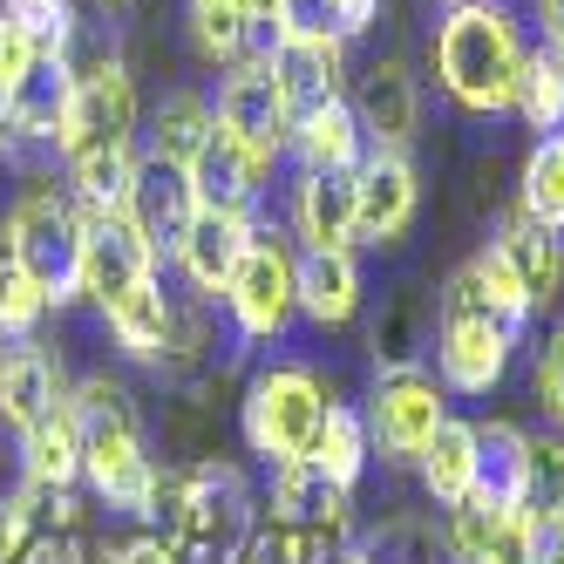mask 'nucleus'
Returning <instances> with one entry per match:
<instances>
[{
	"label": "nucleus",
	"mask_w": 564,
	"mask_h": 564,
	"mask_svg": "<svg viewBox=\"0 0 564 564\" xmlns=\"http://www.w3.org/2000/svg\"><path fill=\"white\" fill-rule=\"evenodd\" d=\"M75 415H83V482L96 490V503H109L116 517L130 523H156V482H164V469H156L150 456V435H143V409L130 381L116 375H83L68 388Z\"/></svg>",
	"instance_id": "1"
},
{
	"label": "nucleus",
	"mask_w": 564,
	"mask_h": 564,
	"mask_svg": "<svg viewBox=\"0 0 564 564\" xmlns=\"http://www.w3.org/2000/svg\"><path fill=\"white\" fill-rule=\"evenodd\" d=\"M523 55H531V42H523L503 0H449V14L435 21V42H429L442 96L469 116H503L517 102Z\"/></svg>",
	"instance_id": "2"
},
{
	"label": "nucleus",
	"mask_w": 564,
	"mask_h": 564,
	"mask_svg": "<svg viewBox=\"0 0 564 564\" xmlns=\"http://www.w3.org/2000/svg\"><path fill=\"white\" fill-rule=\"evenodd\" d=\"M259 497L231 463H191L164 469L156 482V523L150 531L177 551V564H238V551L259 531Z\"/></svg>",
	"instance_id": "3"
},
{
	"label": "nucleus",
	"mask_w": 564,
	"mask_h": 564,
	"mask_svg": "<svg viewBox=\"0 0 564 564\" xmlns=\"http://www.w3.org/2000/svg\"><path fill=\"white\" fill-rule=\"evenodd\" d=\"M517 334L523 327H510V319L456 272L449 286H442V313H435V381L463 401L497 394L510 360H517Z\"/></svg>",
	"instance_id": "4"
},
{
	"label": "nucleus",
	"mask_w": 564,
	"mask_h": 564,
	"mask_svg": "<svg viewBox=\"0 0 564 564\" xmlns=\"http://www.w3.org/2000/svg\"><path fill=\"white\" fill-rule=\"evenodd\" d=\"M0 225H8L28 279L42 286L48 313H62V306L83 300V238H89V225H83V205H75L55 177L21 184V197L8 205V218H0Z\"/></svg>",
	"instance_id": "5"
},
{
	"label": "nucleus",
	"mask_w": 564,
	"mask_h": 564,
	"mask_svg": "<svg viewBox=\"0 0 564 564\" xmlns=\"http://www.w3.org/2000/svg\"><path fill=\"white\" fill-rule=\"evenodd\" d=\"M327 409H334V394L306 360H272V368H259L246 381V394H238V435H246V449L272 469V463H293V456L313 449Z\"/></svg>",
	"instance_id": "6"
},
{
	"label": "nucleus",
	"mask_w": 564,
	"mask_h": 564,
	"mask_svg": "<svg viewBox=\"0 0 564 564\" xmlns=\"http://www.w3.org/2000/svg\"><path fill=\"white\" fill-rule=\"evenodd\" d=\"M75 62V102H68V123H62V164L68 156H89V150H137L143 130V102H137V75L116 48H68Z\"/></svg>",
	"instance_id": "7"
},
{
	"label": "nucleus",
	"mask_w": 564,
	"mask_h": 564,
	"mask_svg": "<svg viewBox=\"0 0 564 564\" xmlns=\"http://www.w3.org/2000/svg\"><path fill=\"white\" fill-rule=\"evenodd\" d=\"M225 313H231V334L246 347H265V340H286V327L300 319V293H293V246L279 231H252L246 259L231 265L225 279Z\"/></svg>",
	"instance_id": "8"
},
{
	"label": "nucleus",
	"mask_w": 564,
	"mask_h": 564,
	"mask_svg": "<svg viewBox=\"0 0 564 564\" xmlns=\"http://www.w3.org/2000/svg\"><path fill=\"white\" fill-rule=\"evenodd\" d=\"M360 422H368V442L381 463H409L429 449V435L449 422V388H442L435 375L422 368H381L368 409H360Z\"/></svg>",
	"instance_id": "9"
},
{
	"label": "nucleus",
	"mask_w": 564,
	"mask_h": 564,
	"mask_svg": "<svg viewBox=\"0 0 564 564\" xmlns=\"http://www.w3.org/2000/svg\"><path fill=\"white\" fill-rule=\"evenodd\" d=\"M212 109H218V130H225L231 143H246V150L272 156V164L286 156L293 109H286V96H279V83H272L265 55L231 62V68L218 75V96H212Z\"/></svg>",
	"instance_id": "10"
},
{
	"label": "nucleus",
	"mask_w": 564,
	"mask_h": 564,
	"mask_svg": "<svg viewBox=\"0 0 564 564\" xmlns=\"http://www.w3.org/2000/svg\"><path fill=\"white\" fill-rule=\"evenodd\" d=\"M442 557L449 564H544V523L531 503H517V510H490V503L442 510Z\"/></svg>",
	"instance_id": "11"
},
{
	"label": "nucleus",
	"mask_w": 564,
	"mask_h": 564,
	"mask_svg": "<svg viewBox=\"0 0 564 564\" xmlns=\"http://www.w3.org/2000/svg\"><path fill=\"white\" fill-rule=\"evenodd\" d=\"M422 212V177L409 150H368L354 171V246H401V231Z\"/></svg>",
	"instance_id": "12"
},
{
	"label": "nucleus",
	"mask_w": 564,
	"mask_h": 564,
	"mask_svg": "<svg viewBox=\"0 0 564 564\" xmlns=\"http://www.w3.org/2000/svg\"><path fill=\"white\" fill-rule=\"evenodd\" d=\"M265 503H272V523H286V531H300V538H319V544H334V538L354 531V490H340L313 456L272 463Z\"/></svg>",
	"instance_id": "13"
},
{
	"label": "nucleus",
	"mask_w": 564,
	"mask_h": 564,
	"mask_svg": "<svg viewBox=\"0 0 564 564\" xmlns=\"http://www.w3.org/2000/svg\"><path fill=\"white\" fill-rule=\"evenodd\" d=\"M83 225H89V238H83V300L96 313L109 300H123L130 286H143L150 272H164V259L143 246L130 212H83Z\"/></svg>",
	"instance_id": "14"
},
{
	"label": "nucleus",
	"mask_w": 564,
	"mask_h": 564,
	"mask_svg": "<svg viewBox=\"0 0 564 564\" xmlns=\"http://www.w3.org/2000/svg\"><path fill=\"white\" fill-rule=\"evenodd\" d=\"M347 102H354V123L368 137V150H409L422 130V83L401 55H381V62L360 68Z\"/></svg>",
	"instance_id": "15"
},
{
	"label": "nucleus",
	"mask_w": 564,
	"mask_h": 564,
	"mask_svg": "<svg viewBox=\"0 0 564 564\" xmlns=\"http://www.w3.org/2000/svg\"><path fill=\"white\" fill-rule=\"evenodd\" d=\"M259 55H265V68H272V83H279L293 116L347 96V42L340 34H272Z\"/></svg>",
	"instance_id": "16"
},
{
	"label": "nucleus",
	"mask_w": 564,
	"mask_h": 564,
	"mask_svg": "<svg viewBox=\"0 0 564 564\" xmlns=\"http://www.w3.org/2000/svg\"><path fill=\"white\" fill-rule=\"evenodd\" d=\"M68 368H62V354L42 340V334H28V340H8V360H0V429L8 435H28L42 415H55L62 401H68Z\"/></svg>",
	"instance_id": "17"
},
{
	"label": "nucleus",
	"mask_w": 564,
	"mask_h": 564,
	"mask_svg": "<svg viewBox=\"0 0 564 564\" xmlns=\"http://www.w3.org/2000/svg\"><path fill=\"white\" fill-rule=\"evenodd\" d=\"M130 225L143 231V246L156 252V259H171L177 252V238L191 231V218H197V184H191V171H177V164H164V156H137V184H130Z\"/></svg>",
	"instance_id": "18"
},
{
	"label": "nucleus",
	"mask_w": 564,
	"mask_h": 564,
	"mask_svg": "<svg viewBox=\"0 0 564 564\" xmlns=\"http://www.w3.org/2000/svg\"><path fill=\"white\" fill-rule=\"evenodd\" d=\"M252 231H259V218H238V212H212V205H197L191 231L177 238V252H171L177 279H184L197 300H218V293H225V279H231V265L246 259Z\"/></svg>",
	"instance_id": "19"
},
{
	"label": "nucleus",
	"mask_w": 564,
	"mask_h": 564,
	"mask_svg": "<svg viewBox=\"0 0 564 564\" xmlns=\"http://www.w3.org/2000/svg\"><path fill=\"white\" fill-rule=\"evenodd\" d=\"M102 327H109L116 354H123L130 368H156V375H164L171 334H177V300L164 293V272H150L143 286H130L123 300H109L102 306Z\"/></svg>",
	"instance_id": "20"
},
{
	"label": "nucleus",
	"mask_w": 564,
	"mask_h": 564,
	"mask_svg": "<svg viewBox=\"0 0 564 564\" xmlns=\"http://www.w3.org/2000/svg\"><path fill=\"white\" fill-rule=\"evenodd\" d=\"M191 184H197V205H212V212H238V218H252L265 205V184H272V156L246 150V143H231L225 130L205 143V156L191 164Z\"/></svg>",
	"instance_id": "21"
},
{
	"label": "nucleus",
	"mask_w": 564,
	"mask_h": 564,
	"mask_svg": "<svg viewBox=\"0 0 564 564\" xmlns=\"http://www.w3.org/2000/svg\"><path fill=\"white\" fill-rule=\"evenodd\" d=\"M469 503H490V510H517L531 503V429L523 422H476V497Z\"/></svg>",
	"instance_id": "22"
},
{
	"label": "nucleus",
	"mask_w": 564,
	"mask_h": 564,
	"mask_svg": "<svg viewBox=\"0 0 564 564\" xmlns=\"http://www.w3.org/2000/svg\"><path fill=\"white\" fill-rule=\"evenodd\" d=\"M293 238H300V252H354V177L300 171L293 177Z\"/></svg>",
	"instance_id": "23"
},
{
	"label": "nucleus",
	"mask_w": 564,
	"mask_h": 564,
	"mask_svg": "<svg viewBox=\"0 0 564 564\" xmlns=\"http://www.w3.org/2000/svg\"><path fill=\"white\" fill-rule=\"evenodd\" d=\"M490 246L510 259V272L523 279V300H531V313H551L564 300V231H544L531 225L523 212L497 218V238Z\"/></svg>",
	"instance_id": "24"
},
{
	"label": "nucleus",
	"mask_w": 564,
	"mask_h": 564,
	"mask_svg": "<svg viewBox=\"0 0 564 564\" xmlns=\"http://www.w3.org/2000/svg\"><path fill=\"white\" fill-rule=\"evenodd\" d=\"M293 293L313 327H347L368 300V279L354 252H293Z\"/></svg>",
	"instance_id": "25"
},
{
	"label": "nucleus",
	"mask_w": 564,
	"mask_h": 564,
	"mask_svg": "<svg viewBox=\"0 0 564 564\" xmlns=\"http://www.w3.org/2000/svg\"><path fill=\"white\" fill-rule=\"evenodd\" d=\"M14 456H21V482H34V490H75L83 482V415H75V401H62L55 415L14 435Z\"/></svg>",
	"instance_id": "26"
},
{
	"label": "nucleus",
	"mask_w": 564,
	"mask_h": 564,
	"mask_svg": "<svg viewBox=\"0 0 564 564\" xmlns=\"http://www.w3.org/2000/svg\"><path fill=\"white\" fill-rule=\"evenodd\" d=\"M286 156H293L300 171H340V177H354L360 156H368V137H360V123H354V102L340 96V102H319V109L293 116Z\"/></svg>",
	"instance_id": "27"
},
{
	"label": "nucleus",
	"mask_w": 564,
	"mask_h": 564,
	"mask_svg": "<svg viewBox=\"0 0 564 564\" xmlns=\"http://www.w3.org/2000/svg\"><path fill=\"white\" fill-rule=\"evenodd\" d=\"M415 476H422V497L435 510H463L476 497V422L449 415L435 435H429V449L415 456Z\"/></svg>",
	"instance_id": "28"
},
{
	"label": "nucleus",
	"mask_w": 564,
	"mask_h": 564,
	"mask_svg": "<svg viewBox=\"0 0 564 564\" xmlns=\"http://www.w3.org/2000/svg\"><path fill=\"white\" fill-rule=\"evenodd\" d=\"M218 137V109L205 89H171L164 102L150 109V130H143V150L150 156H164V164L191 171L197 156H205V143Z\"/></svg>",
	"instance_id": "29"
},
{
	"label": "nucleus",
	"mask_w": 564,
	"mask_h": 564,
	"mask_svg": "<svg viewBox=\"0 0 564 564\" xmlns=\"http://www.w3.org/2000/svg\"><path fill=\"white\" fill-rule=\"evenodd\" d=\"M184 14H191V42L205 62H246L252 42L265 34L259 21V0H184Z\"/></svg>",
	"instance_id": "30"
},
{
	"label": "nucleus",
	"mask_w": 564,
	"mask_h": 564,
	"mask_svg": "<svg viewBox=\"0 0 564 564\" xmlns=\"http://www.w3.org/2000/svg\"><path fill=\"white\" fill-rule=\"evenodd\" d=\"M137 156L143 150H89V156H68V164H62V191L83 212H123L130 205V184H137Z\"/></svg>",
	"instance_id": "31"
},
{
	"label": "nucleus",
	"mask_w": 564,
	"mask_h": 564,
	"mask_svg": "<svg viewBox=\"0 0 564 564\" xmlns=\"http://www.w3.org/2000/svg\"><path fill=\"white\" fill-rule=\"evenodd\" d=\"M306 456H313L319 469H327V476L340 482V490H354V482L368 476V463H375V442H368V422H360V409H347V401H334Z\"/></svg>",
	"instance_id": "32"
},
{
	"label": "nucleus",
	"mask_w": 564,
	"mask_h": 564,
	"mask_svg": "<svg viewBox=\"0 0 564 564\" xmlns=\"http://www.w3.org/2000/svg\"><path fill=\"white\" fill-rule=\"evenodd\" d=\"M517 212L531 218V225H544V231H564V143L557 137H538L531 156H523Z\"/></svg>",
	"instance_id": "33"
},
{
	"label": "nucleus",
	"mask_w": 564,
	"mask_h": 564,
	"mask_svg": "<svg viewBox=\"0 0 564 564\" xmlns=\"http://www.w3.org/2000/svg\"><path fill=\"white\" fill-rule=\"evenodd\" d=\"M523 116V130H538V137H557L564 130V62L551 48H531L523 55V75H517V102Z\"/></svg>",
	"instance_id": "34"
},
{
	"label": "nucleus",
	"mask_w": 564,
	"mask_h": 564,
	"mask_svg": "<svg viewBox=\"0 0 564 564\" xmlns=\"http://www.w3.org/2000/svg\"><path fill=\"white\" fill-rule=\"evenodd\" d=\"M42 319H48V300H42V286L28 279V265H21V252H14L8 225H0V334H8V340H28V334H42Z\"/></svg>",
	"instance_id": "35"
},
{
	"label": "nucleus",
	"mask_w": 564,
	"mask_h": 564,
	"mask_svg": "<svg viewBox=\"0 0 564 564\" xmlns=\"http://www.w3.org/2000/svg\"><path fill=\"white\" fill-rule=\"evenodd\" d=\"M463 279H469V286L490 300L503 319H510V327H531V319H538V313H531V300H523V279L510 272V259H503L497 246H482V252L463 265Z\"/></svg>",
	"instance_id": "36"
},
{
	"label": "nucleus",
	"mask_w": 564,
	"mask_h": 564,
	"mask_svg": "<svg viewBox=\"0 0 564 564\" xmlns=\"http://www.w3.org/2000/svg\"><path fill=\"white\" fill-rule=\"evenodd\" d=\"M0 14H8L14 28H28L42 55H68L75 34H83V21H75V0H0Z\"/></svg>",
	"instance_id": "37"
},
{
	"label": "nucleus",
	"mask_w": 564,
	"mask_h": 564,
	"mask_svg": "<svg viewBox=\"0 0 564 564\" xmlns=\"http://www.w3.org/2000/svg\"><path fill=\"white\" fill-rule=\"evenodd\" d=\"M531 510L544 531L564 523V429L531 435Z\"/></svg>",
	"instance_id": "38"
},
{
	"label": "nucleus",
	"mask_w": 564,
	"mask_h": 564,
	"mask_svg": "<svg viewBox=\"0 0 564 564\" xmlns=\"http://www.w3.org/2000/svg\"><path fill=\"white\" fill-rule=\"evenodd\" d=\"M531 394H538V409L551 429H564V319L544 334L538 360H531Z\"/></svg>",
	"instance_id": "39"
},
{
	"label": "nucleus",
	"mask_w": 564,
	"mask_h": 564,
	"mask_svg": "<svg viewBox=\"0 0 564 564\" xmlns=\"http://www.w3.org/2000/svg\"><path fill=\"white\" fill-rule=\"evenodd\" d=\"M89 564H177V551L156 538V531H137L130 538H109V544H89Z\"/></svg>",
	"instance_id": "40"
},
{
	"label": "nucleus",
	"mask_w": 564,
	"mask_h": 564,
	"mask_svg": "<svg viewBox=\"0 0 564 564\" xmlns=\"http://www.w3.org/2000/svg\"><path fill=\"white\" fill-rule=\"evenodd\" d=\"M272 34H340V0H279Z\"/></svg>",
	"instance_id": "41"
},
{
	"label": "nucleus",
	"mask_w": 564,
	"mask_h": 564,
	"mask_svg": "<svg viewBox=\"0 0 564 564\" xmlns=\"http://www.w3.org/2000/svg\"><path fill=\"white\" fill-rule=\"evenodd\" d=\"M531 21H538V48L564 62V0H531Z\"/></svg>",
	"instance_id": "42"
},
{
	"label": "nucleus",
	"mask_w": 564,
	"mask_h": 564,
	"mask_svg": "<svg viewBox=\"0 0 564 564\" xmlns=\"http://www.w3.org/2000/svg\"><path fill=\"white\" fill-rule=\"evenodd\" d=\"M381 14V0H340V42H354V34H368Z\"/></svg>",
	"instance_id": "43"
},
{
	"label": "nucleus",
	"mask_w": 564,
	"mask_h": 564,
	"mask_svg": "<svg viewBox=\"0 0 564 564\" xmlns=\"http://www.w3.org/2000/svg\"><path fill=\"white\" fill-rule=\"evenodd\" d=\"M327 564H375V551H368V544H334Z\"/></svg>",
	"instance_id": "44"
},
{
	"label": "nucleus",
	"mask_w": 564,
	"mask_h": 564,
	"mask_svg": "<svg viewBox=\"0 0 564 564\" xmlns=\"http://www.w3.org/2000/svg\"><path fill=\"white\" fill-rule=\"evenodd\" d=\"M544 564H564V523H557V531H544Z\"/></svg>",
	"instance_id": "45"
},
{
	"label": "nucleus",
	"mask_w": 564,
	"mask_h": 564,
	"mask_svg": "<svg viewBox=\"0 0 564 564\" xmlns=\"http://www.w3.org/2000/svg\"><path fill=\"white\" fill-rule=\"evenodd\" d=\"M102 8H130V0H102Z\"/></svg>",
	"instance_id": "46"
},
{
	"label": "nucleus",
	"mask_w": 564,
	"mask_h": 564,
	"mask_svg": "<svg viewBox=\"0 0 564 564\" xmlns=\"http://www.w3.org/2000/svg\"><path fill=\"white\" fill-rule=\"evenodd\" d=\"M0 360H8V334H0Z\"/></svg>",
	"instance_id": "47"
},
{
	"label": "nucleus",
	"mask_w": 564,
	"mask_h": 564,
	"mask_svg": "<svg viewBox=\"0 0 564 564\" xmlns=\"http://www.w3.org/2000/svg\"><path fill=\"white\" fill-rule=\"evenodd\" d=\"M557 143H564V130H557Z\"/></svg>",
	"instance_id": "48"
}]
</instances>
